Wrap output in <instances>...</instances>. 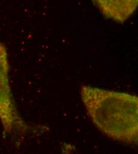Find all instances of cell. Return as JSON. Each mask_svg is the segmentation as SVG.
<instances>
[{
	"instance_id": "obj_1",
	"label": "cell",
	"mask_w": 138,
	"mask_h": 154,
	"mask_svg": "<svg viewBox=\"0 0 138 154\" xmlns=\"http://www.w3.org/2000/svg\"><path fill=\"white\" fill-rule=\"evenodd\" d=\"M80 94L88 115L101 132L122 143L138 144V97L89 85L82 86Z\"/></svg>"
},
{
	"instance_id": "obj_2",
	"label": "cell",
	"mask_w": 138,
	"mask_h": 154,
	"mask_svg": "<svg viewBox=\"0 0 138 154\" xmlns=\"http://www.w3.org/2000/svg\"><path fill=\"white\" fill-rule=\"evenodd\" d=\"M9 71L7 51L0 42V121L5 134L23 138L30 128L21 119L16 107L9 84Z\"/></svg>"
},
{
	"instance_id": "obj_3",
	"label": "cell",
	"mask_w": 138,
	"mask_h": 154,
	"mask_svg": "<svg viewBox=\"0 0 138 154\" xmlns=\"http://www.w3.org/2000/svg\"><path fill=\"white\" fill-rule=\"evenodd\" d=\"M101 13L109 19L123 23L135 12L138 0H93Z\"/></svg>"
}]
</instances>
